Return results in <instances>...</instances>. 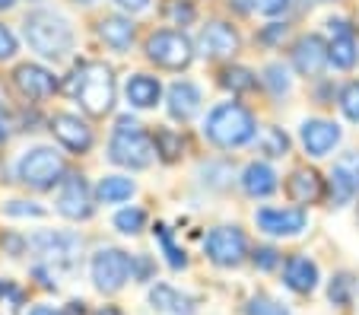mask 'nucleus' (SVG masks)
<instances>
[{"label": "nucleus", "mask_w": 359, "mask_h": 315, "mask_svg": "<svg viewBox=\"0 0 359 315\" xmlns=\"http://www.w3.org/2000/svg\"><path fill=\"white\" fill-rule=\"evenodd\" d=\"M251 7L264 16H280V13H286L290 0H251Z\"/></svg>", "instance_id": "37"}, {"label": "nucleus", "mask_w": 359, "mask_h": 315, "mask_svg": "<svg viewBox=\"0 0 359 315\" xmlns=\"http://www.w3.org/2000/svg\"><path fill=\"white\" fill-rule=\"evenodd\" d=\"M109 156H111V163L128 166V169H147L156 159V140H149L137 121L121 118L115 134H111Z\"/></svg>", "instance_id": "3"}, {"label": "nucleus", "mask_w": 359, "mask_h": 315, "mask_svg": "<svg viewBox=\"0 0 359 315\" xmlns=\"http://www.w3.org/2000/svg\"><path fill=\"white\" fill-rule=\"evenodd\" d=\"M95 194H99L102 204H121V201H128L134 194V182L121 175H105L99 182V192Z\"/></svg>", "instance_id": "26"}, {"label": "nucleus", "mask_w": 359, "mask_h": 315, "mask_svg": "<svg viewBox=\"0 0 359 315\" xmlns=\"http://www.w3.org/2000/svg\"><path fill=\"white\" fill-rule=\"evenodd\" d=\"M286 192H290V198L299 201V204H312V201H318L321 198V178H318V172H312V169L292 172Z\"/></svg>", "instance_id": "23"}, {"label": "nucleus", "mask_w": 359, "mask_h": 315, "mask_svg": "<svg viewBox=\"0 0 359 315\" xmlns=\"http://www.w3.org/2000/svg\"><path fill=\"white\" fill-rule=\"evenodd\" d=\"M0 140H4V128H0Z\"/></svg>", "instance_id": "47"}, {"label": "nucleus", "mask_w": 359, "mask_h": 315, "mask_svg": "<svg viewBox=\"0 0 359 315\" xmlns=\"http://www.w3.org/2000/svg\"><path fill=\"white\" fill-rule=\"evenodd\" d=\"M203 248H207V258L219 267H236L245 261V236L236 227H217L207 236Z\"/></svg>", "instance_id": "9"}, {"label": "nucleus", "mask_w": 359, "mask_h": 315, "mask_svg": "<svg viewBox=\"0 0 359 315\" xmlns=\"http://www.w3.org/2000/svg\"><path fill=\"white\" fill-rule=\"evenodd\" d=\"M57 210L67 220H86L93 217V198H89V185L80 175H67L57 194Z\"/></svg>", "instance_id": "10"}, {"label": "nucleus", "mask_w": 359, "mask_h": 315, "mask_svg": "<svg viewBox=\"0 0 359 315\" xmlns=\"http://www.w3.org/2000/svg\"><path fill=\"white\" fill-rule=\"evenodd\" d=\"M16 172H20V182H26L29 188L45 192V188H51L55 182H61L64 163H61V156H57L51 147H35V150H29L26 156L20 159Z\"/></svg>", "instance_id": "5"}, {"label": "nucleus", "mask_w": 359, "mask_h": 315, "mask_svg": "<svg viewBox=\"0 0 359 315\" xmlns=\"http://www.w3.org/2000/svg\"><path fill=\"white\" fill-rule=\"evenodd\" d=\"M13 4H16V0H0V10H10Z\"/></svg>", "instance_id": "45"}, {"label": "nucleus", "mask_w": 359, "mask_h": 315, "mask_svg": "<svg viewBox=\"0 0 359 315\" xmlns=\"http://www.w3.org/2000/svg\"><path fill=\"white\" fill-rule=\"evenodd\" d=\"M51 130H55V138L74 153H86L89 147H93V130L76 115H57L55 121H51Z\"/></svg>", "instance_id": "14"}, {"label": "nucleus", "mask_w": 359, "mask_h": 315, "mask_svg": "<svg viewBox=\"0 0 359 315\" xmlns=\"http://www.w3.org/2000/svg\"><path fill=\"white\" fill-rule=\"evenodd\" d=\"M29 248H32L35 255H41L45 261H51V264H76L80 261V252H83V242L80 236L74 233H39L29 239Z\"/></svg>", "instance_id": "8"}, {"label": "nucleus", "mask_w": 359, "mask_h": 315, "mask_svg": "<svg viewBox=\"0 0 359 315\" xmlns=\"http://www.w3.org/2000/svg\"><path fill=\"white\" fill-rule=\"evenodd\" d=\"M99 35L105 45H111L115 51H124L130 48V41H134V26H130V20H124V16H105V20L99 22Z\"/></svg>", "instance_id": "24"}, {"label": "nucleus", "mask_w": 359, "mask_h": 315, "mask_svg": "<svg viewBox=\"0 0 359 315\" xmlns=\"http://www.w3.org/2000/svg\"><path fill=\"white\" fill-rule=\"evenodd\" d=\"M283 32H286L283 26H273V29H267V32H264V41H273V39H280V35H283Z\"/></svg>", "instance_id": "42"}, {"label": "nucleus", "mask_w": 359, "mask_h": 315, "mask_svg": "<svg viewBox=\"0 0 359 315\" xmlns=\"http://www.w3.org/2000/svg\"><path fill=\"white\" fill-rule=\"evenodd\" d=\"M353 290H356V281L350 274H337L327 287V296H331L334 306H350L353 302Z\"/></svg>", "instance_id": "28"}, {"label": "nucleus", "mask_w": 359, "mask_h": 315, "mask_svg": "<svg viewBox=\"0 0 359 315\" xmlns=\"http://www.w3.org/2000/svg\"><path fill=\"white\" fill-rule=\"evenodd\" d=\"M130 274H134V258H128L121 248H102L93 258V281L102 293L121 290Z\"/></svg>", "instance_id": "6"}, {"label": "nucleus", "mask_w": 359, "mask_h": 315, "mask_svg": "<svg viewBox=\"0 0 359 315\" xmlns=\"http://www.w3.org/2000/svg\"><path fill=\"white\" fill-rule=\"evenodd\" d=\"M242 188L251 194V198H267V194L277 192V175H273L271 166L251 163L242 175Z\"/></svg>", "instance_id": "22"}, {"label": "nucleus", "mask_w": 359, "mask_h": 315, "mask_svg": "<svg viewBox=\"0 0 359 315\" xmlns=\"http://www.w3.org/2000/svg\"><path fill=\"white\" fill-rule=\"evenodd\" d=\"M153 233H156L159 246H163L165 258H169V264L175 267V271H178V267H184V264H188V258H184V252L175 246V242H172V229H169V227H163V223H159V227L153 229Z\"/></svg>", "instance_id": "27"}, {"label": "nucleus", "mask_w": 359, "mask_h": 315, "mask_svg": "<svg viewBox=\"0 0 359 315\" xmlns=\"http://www.w3.org/2000/svg\"><path fill=\"white\" fill-rule=\"evenodd\" d=\"M7 213H13V217H26V213H29V217H41V213H45V210H41V207H32V204H22V201H13V204H7Z\"/></svg>", "instance_id": "40"}, {"label": "nucleus", "mask_w": 359, "mask_h": 315, "mask_svg": "<svg viewBox=\"0 0 359 315\" xmlns=\"http://www.w3.org/2000/svg\"><path fill=\"white\" fill-rule=\"evenodd\" d=\"M331 35H334V41H331V48H327V58L334 61V67H340V70L353 67L356 64V39H353L350 26L344 20H331Z\"/></svg>", "instance_id": "17"}, {"label": "nucleus", "mask_w": 359, "mask_h": 315, "mask_svg": "<svg viewBox=\"0 0 359 315\" xmlns=\"http://www.w3.org/2000/svg\"><path fill=\"white\" fill-rule=\"evenodd\" d=\"M29 315H61V312H55V309H48V306H35Z\"/></svg>", "instance_id": "43"}, {"label": "nucleus", "mask_w": 359, "mask_h": 315, "mask_svg": "<svg viewBox=\"0 0 359 315\" xmlns=\"http://www.w3.org/2000/svg\"><path fill=\"white\" fill-rule=\"evenodd\" d=\"M255 74L251 70H245V67H229L223 74V86H229L232 93H248V89H255Z\"/></svg>", "instance_id": "30"}, {"label": "nucleus", "mask_w": 359, "mask_h": 315, "mask_svg": "<svg viewBox=\"0 0 359 315\" xmlns=\"http://www.w3.org/2000/svg\"><path fill=\"white\" fill-rule=\"evenodd\" d=\"M331 188H334V201L344 204L353 194H359V153H346L344 159H337L331 175Z\"/></svg>", "instance_id": "15"}, {"label": "nucleus", "mask_w": 359, "mask_h": 315, "mask_svg": "<svg viewBox=\"0 0 359 315\" xmlns=\"http://www.w3.org/2000/svg\"><path fill=\"white\" fill-rule=\"evenodd\" d=\"M340 140V128L331 121H305L302 124V144L309 156H327Z\"/></svg>", "instance_id": "16"}, {"label": "nucleus", "mask_w": 359, "mask_h": 315, "mask_svg": "<svg viewBox=\"0 0 359 315\" xmlns=\"http://www.w3.org/2000/svg\"><path fill=\"white\" fill-rule=\"evenodd\" d=\"M22 32H26L29 48L39 51L41 58H64L74 45V32H70L67 20L57 13H48V10L29 13L22 22Z\"/></svg>", "instance_id": "1"}, {"label": "nucleus", "mask_w": 359, "mask_h": 315, "mask_svg": "<svg viewBox=\"0 0 359 315\" xmlns=\"http://www.w3.org/2000/svg\"><path fill=\"white\" fill-rule=\"evenodd\" d=\"M245 315H290V309L283 302L271 300V296H255L248 302V309H245Z\"/></svg>", "instance_id": "33"}, {"label": "nucleus", "mask_w": 359, "mask_h": 315, "mask_svg": "<svg viewBox=\"0 0 359 315\" xmlns=\"http://www.w3.org/2000/svg\"><path fill=\"white\" fill-rule=\"evenodd\" d=\"M261 150H264L267 156H286V150H290V138H286L280 128H267L264 140H261Z\"/></svg>", "instance_id": "31"}, {"label": "nucleus", "mask_w": 359, "mask_h": 315, "mask_svg": "<svg viewBox=\"0 0 359 315\" xmlns=\"http://www.w3.org/2000/svg\"><path fill=\"white\" fill-rule=\"evenodd\" d=\"M143 223H147V213L143 210H137V207H130V210H121L115 217V227L121 229L124 236H134V233H140L143 229Z\"/></svg>", "instance_id": "32"}, {"label": "nucleus", "mask_w": 359, "mask_h": 315, "mask_svg": "<svg viewBox=\"0 0 359 315\" xmlns=\"http://www.w3.org/2000/svg\"><path fill=\"white\" fill-rule=\"evenodd\" d=\"M267 86L273 89V93H286L290 89V80H286V70L280 67V64H273V67H267Z\"/></svg>", "instance_id": "36"}, {"label": "nucleus", "mask_w": 359, "mask_h": 315, "mask_svg": "<svg viewBox=\"0 0 359 315\" xmlns=\"http://www.w3.org/2000/svg\"><path fill=\"white\" fill-rule=\"evenodd\" d=\"M203 130H207V138L217 147H242L255 138V118H251V112L242 109V105L226 102L210 112Z\"/></svg>", "instance_id": "4"}, {"label": "nucleus", "mask_w": 359, "mask_h": 315, "mask_svg": "<svg viewBox=\"0 0 359 315\" xmlns=\"http://www.w3.org/2000/svg\"><path fill=\"white\" fill-rule=\"evenodd\" d=\"M149 302H153V309H159V312H175V315H191L197 309V302L191 300V296L178 293L169 283H156V287L149 290Z\"/></svg>", "instance_id": "21"}, {"label": "nucleus", "mask_w": 359, "mask_h": 315, "mask_svg": "<svg viewBox=\"0 0 359 315\" xmlns=\"http://www.w3.org/2000/svg\"><path fill=\"white\" fill-rule=\"evenodd\" d=\"M340 109L350 121H359V83H350V86L340 93Z\"/></svg>", "instance_id": "34"}, {"label": "nucleus", "mask_w": 359, "mask_h": 315, "mask_svg": "<svg viewBox=\"0 0 359 315\" xmlns=\"http://www.w3.org/2000/svg\"><path fill=\"white\" fill-rule=\"evenodd\" d=\"M197 109H201V89H197L194 83L182 80L169 89V115L172 118L188 121V118L197 115Z\"/></svg>", "instance_id": "20"}, {"label": "nucleus", "mask_w": 359, "mask_h": 315, "mask_svg": "<svg viewBox=\"0 0 359 315\" xmlns=\"http://www.w3.org/2000/svg\"><path fill=\"white\" fill-rule=\"evenodd\" d=\"M95 315H121V312H118V309H111V306H105V309H99Z\"/></svg>", "instance_id": "44"}, {"label": "nucleus", "mask_w": 359, "mask_h": 315, "mask_svg": "<svg viewBox=\"0 0 359 315\" xmlns=\"http://www.w3.org/2000/svg\"><path fill=\"white\" fill-rule=\"evenodd\" d=\"M255 264H258L261 271H273V267L280 264V252L277 248H258V252H255Z\"/></svg>", "instance_id": "38"}, {"label": "nucleus", "mask_w": 359, "mask_h": 315, "mask_svg": "<svg viewBox=\"0 0 359 315\" xmlns=\"http://www.w3.org/2000/svg\"><path fill=\"white\" fill-rule=\"evenodd\" d=\"M124 10H130V13H137V10H147V4L149 0H118Z\"/></svg>", "instance_id": "41"}, {"label": "nucleus", "mask_w": 359, "mask_h": 315, "mask_svg": "<svg viewBox=\"0 0 359 315\" xmlns=\"http://www.w3.org/2000/svg\"><path fill=\"white\" fill-rule=\"evenodd\" d=\"M13 80H16V86H20L22 96H29V99H48L57 89L55 74L45 70V67H39V64H22V67H16Z\"/></svg>", "instance_id": "11"}, {"label": "nucleus", "mask_w": 359, "mask_h": 315, "mask_svg": "<svg viewBox=\"0 0 359 315\" xmlns=\"http://www.w3.org/2000/svg\"><path fill=\"white\" fill-rule=\"evenodd\" d=\"M292 61H296V70L305 76H318L325 70V64L331 61L327 58L325 41L318 35H305V39L296 41V51H292Z\"/></svg>", "instance_id": "12"}, {"label": "nucleus", "mask_w": 359, "mask_h": 315, "mask_svg": "<svg viewBox=\"0 0 359 315\" xmlns=\"http://www.w3.org/2000/svg\"><path fill=\"white\" fill-rule=\"evenodd\" d=\"M128 102L134 105V109H149V105L159 102V80H153V76H130L128 80Z\"/></svg>", "instance_id": "25"}, {"label": "nucleus", "mask_w": 359, "mask_h": 315, "mask_svg": "<svg viewBox=\"0 0 359 315\" xmlns=\"http://www.w3.org/2000/svg\"><path fill=\"white\" fill-rule=\"evenodd\" d=\"M182 150H184V144H182V138H178L175 130H159L156 134V153L165 159V163L178 159L182 156Z\"/></svg>", "instance_id": "29"}, {"label": "nucleus", "mask_w": 359, "mask_h": 315, "mask_svg": "<svg viewBox=\"0 0 359 315\" xmlns=\"http://www.w3.org/2000/svg\"><path fill=\"white\" fill-rule=\"evenodd\" d=\"M76 4H93V0H76Z\"/></svg>", "instance_id": "46"}, {"label": "nucleus", "mask_w": 359, "mask_h": 315, "mask_svg": "<svg viewBox=\"0 0 359 315\" xmlns=\"http://www.w3.org/2000/svg\"><path fill=\"white\" fill-rule=\"evenodd\" d=\"M147 55L165 70H184L194 58V48L182 32H156L147 41Z\"/></svg>", "instance_id": "7"}, {"label": "nucleus", "mask_w": 359, "mask_h": 315, "mask_svg": "<svg viewBox=\"0 0 359 315\" xmlns=\"http://www.w3.org/2000/svg\"><path fill=\"white\" fill-rule=\"evenodd\" d=\"M238 48V35L226 22H210L201 35V51L207 58H226Z\"/></svg>", "instance_id": "18"}, {"label": "nucleus", "mask_w": 359, "mask_h": 315, "mask_svg": "<svg viewBox=\"0 0 359 315\" xmlns=\"http://www.w3.org/2000/svg\"><path fill=\"white\" fill-rule=\"evenodd\" d=\"M258 227L271 236H299L305 229V213L302 210H273V207H264L258 210Z\"/></svg>", "instance_id": "13"}, {"label": "nucleus", "mask_w": 359, "mask_h": 315, "mask_svg": "<svg viewBox=\"0 0 359 315\" xmlns=\"http://www.w3.org/2000/svg\"><path fill=\"white\" fill-rule=\"evenodd\" d=\"M67 89L74 99H80L89 115H105L115 105V76L105 64H83Z\"/></svg>", "instance_id": "2"}, {"label": "nucleus", "mask_w": 359, "mask_h": 315, "mask_svg": "<svg viewBox=\"0 0 359 315\" xmlns=\"http://www.w3.org/2000/svg\"><path fill=\"white\" fill-rule=\"evenodd\" d=\"M283 281H286V287H290L292 293H312V290L318 287V267H315V261L296 255V258L286 261Z\"/></svg>", "instance_id": "19"}, {"label": "nucleus", "mask_w": 359, "mask_h": 315, "mask_svg": "<svg viewBox=\"0 0 359 315\" xmlns=\"http://www.w3.org/2000/svg\"><path fill=\"white\" fill-rule=\"evenodd\" d=\"M165 13H169V20L175 22V26H188V22L194 20V10H191L188 4H178V0H172Z\"/></svg>", "instance_id": "35"}, {"label": "nucleus", "mask_w": 359, "mask_h": 315, "mask_svg": "<svg viewBox=\"0 0 359 315\" xmlns=\"http://www.w3.org/2000/svg\"><path fill=\"white\" fill-rule=\"evenodd\" d=\"M16 55V39L7 26H0V61H10Z\"/></svg>", "instance_id": "39"}]
</instances>
